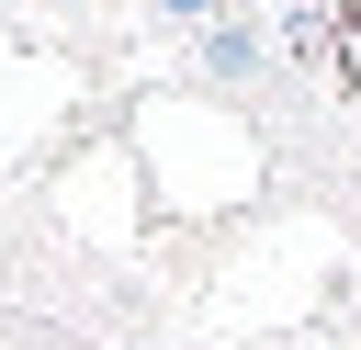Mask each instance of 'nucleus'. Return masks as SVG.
<instances>
[{"label": "nucleus", "instance_id": "f257e3e1", "mask_svg": "<svg viewBox=\"0 0 361 350\" xmlns=\"http://www.w3.org/2000/svg\"><path fill=\"white\" fill-rule=\"evenodd\" d=\"M203 68H214V79H248V68H259V34L214 11V23H203Z\"/></svg>", "mask_w": 361, "mask_h": 350}, {"label": "nucleus", "instance_id": "f03ea898", "mask_svg": "<svg viewBox=\"0 0 361 350\" xmlns=\"http://www.w3.org/2000/svg\"><path fill=\"white\" fill-rule=\"evenodd\" d=\"M158 11H169V23H203V11H214V0H158Z\"/></svg>", "mask_w": 361, "mask_h": 350}]
</instances>
